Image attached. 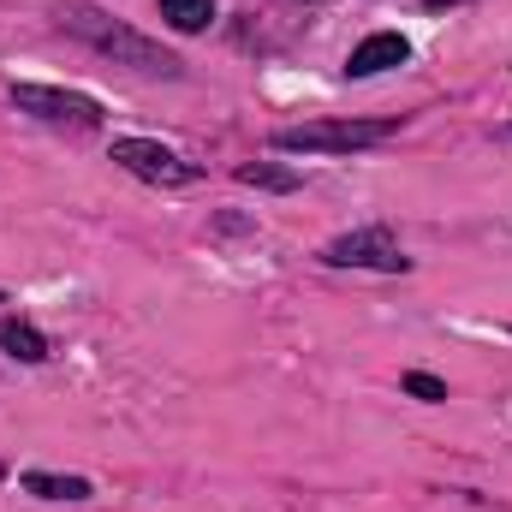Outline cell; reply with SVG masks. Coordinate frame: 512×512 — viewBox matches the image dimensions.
Returning <instances> with one entry per match:
<instances>
[{"mask_svg":"<svg viewBox=\"0 0 512 512\" xmlns=\"http://www.w3.org/2000/svg\"><path fill=\"white\" fill-rule=\"evenodd\" d=\"M60 30L66 36H78V42H90L96 54H108L114 66H131V72H149V78H179L185 66H179V54H167L161 42H149L143 30H131L120 18H108V12H96V6H84V0H66L60 12Z\"/></svg>","mask_w":512,"mask_h":512,"instance_id":"6da1fadb","label":"cell"},{"mask_svg":"<svg viewBox=\"0 0 512 512\" xmlns=\"http://www.w3.org/2000/svg\"><path fill=\"white\" fill-rule=\"evenodd\" d=\"M393 120H304V126H280L274 131V149L286 155H352V149H370L393 137Z\"/></svg>","mask_w":512,"mask_h":512,"instance_id":"7a4b0ae2","label":"cell"},{"mask_svg":"<svg viewBox=\"0 0 512 512\" xmlns=\"http://www.w3.org/2000/svg\"><path fill=\"white\" fill-rule=\"evenodd\" d=\"M12 108L36 114L48 126H72V131L102 126V102L96 96H78V90H60V84H12Z\"/></svg>","mask_w":512,"mask_h":512,"instance_id":"3957f363","label":"cell"},{"mask_svg":"<svg viewBox=\"0 0 512 512\" xmlns=\"http://www.w3.org/2000/svg\"><path fill=\"white\" fill-rule=\"evenodd\" d=\"M328 268H382V274H411V256L393 245L387 227H364V233H340L322 245Z\"/></svg>","mask_w":512,"mask_h":512,"instance_id":"277c9868","label":"cell"},{"mask_svg":"<svg viewBox=\"0 0 512 512\" xmlns=\"http://www.w3.org/2000/svg\"><path fill=\"white\" fill-rule=\"evenodd\" d=\"M114 161L137 179H149V185H191L197 179V161H185V155H173L167 143H149V137H114Z\"/></svg>","mask_w":512,"mask_h":512,"instance_id":"5b68a950","label":"cell"},{"mask_svg":"<svg viewBox=\"0 0 512 512\" xmlns=\"http://www.w3.org/2000/svg\"><path fill=\"white\" fill-rule=\"evenodd\" d=\"M411 60V42L399 36V30H376V36H364L358 48H352V60H346V78H376L387 66H405Z\"/></svg>","mask_w":512,"mask_h":512,"instance_id":"8992f818","label":"cell"},{"mask_svg":"<svg viewBox=\"0 0 512 512\" xmlns=\"http://www.w3.org/2000/svg\"><path fill=\"white\" fill-rule=\"evenodd\" d=\"M0 352L18 364H48V340L42 328H30L24 316H0Z\"/></svg>","mask_w":512,"mask_h":512,"instance_id":"52a82bcc","label":"cell"},{"mask_svg":"<svg viewBox=\"0 0 512 512\" xmlns=\"http://www.w3.org/2000/svg\"><path fill=\"white\" fill-rule=\"evenodd\" d=\"M239 185H256V191H298L304 173H298V167H280V161H245V167H239Z\"/></svg>","mask_w":512,"mask_h":512,"instance_id":"ba28073f","label":"cell"},{"mask_svg":"<svg viewBox=\"0 0 512 512\" xmlns=\"http://www.w3.org/2000/svg\"><path fill=\"white\" fill-rule=\"evenodd\" d=\"M161 18L179 30V36H197L215 24V0H161Z\"/></svg>","mask_w":512,"mask_h":512,"instance_id":"9c48e42d","label":"cell"},{"mask_svg":"<svg viewBox=\"0 0 512 512\" xmlns=\"http://www.w3.org/2000/svg\"><path fill=\"white\" fill-rule=\"evenodd\" d=\"M24 489L42 495V501H90V483L84 477H54V471H30Z\"/></svg>","mask_w":512,"mask_h":512,"instance_id":"30bf717a","label":"cell"},{"mask_svg":"<svg viewBox=\"0 0 512 512\" xmlns=\"http://www.w3.org/2000/svg\"><path fill=\"white\" fill-rule=\"evenodd\" d=\"M405 393H411V399H423V405H441V399H447V382H441V376H429V370H411V376H405Z\"/></svg>","mask_w":512,"mask_h":512,"instance_id":"8fae6325","label":"cell"},{"mask_svg":"<svg viewBox=\"0 0 512 512\" xmlns=\"http://www.w3.org/2000/svg\"><path fill=\"white\" fill-rule=\"evenodd\" d=\"M423 6H429V12H441V6H465V0H423Z\"/></svg>","mask_w":512,"mask_h":512,"instance_id":"7c38bea8","label":"cell"},{"mask_svg":"<svg viewBox=\"0 0 512 512\" xmlns=\"http://www.w3.org/2000/svg\"><path fill=\"white\" fill-rule=\"evenodd\" d=\"M501 137H507V143H512V126H501Z\"/></svg>","mask_w":512,"mask_h":512,"instance_id":"4fadbf2b","label":"cell"},{"mask_svg":"<svg viewBox=\"0 0 512 512\" xmlns=\"http://www.w3.org/2000/svg\"><path fill=\"white\" fill-rule=\"evenodd\" d=\"M0 304H6V298H0Z\"/></svg>","mask_w":512,"mask_h":512,"instance_id":"5bb4252c","label":"cell"}]
</instances>
